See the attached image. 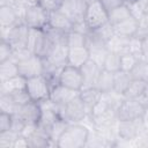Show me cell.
I'll use <instances>...</instances> for the list:
<instances>
[{"mask_svg":"<svg viewBox=\"0 0 148 148\" xmlns=\"http://www.w3.org/2000/svg\"><path fill=\"white\" fill-rule=\"evenodd\" d=\"M90 128L81 123L68 124L57 141L59 148H82L86 146Z\"/></svg>","mask_w":148,"mask_h":148,"instance_id":"1","label":"cell"},{"mask_svg":"<svg viewBox=\"0 0 148 148\" xmlns=\"http://www.w3.org/2000/svg\"><path fill=\"white\" fill-rule=\"evenodd\" d=\"M0 29H1V39L7 40L13 46L14 50L27 47L29 31H30V28L27 24L20 22L12 28H0Z\"/></svg>","mask_w":148,"mask_h":148,"instance_id":"2","label":"cell"},{"mask_svg":"<svg viewBox=\"0 0 148 148\" xmlns=\"http://www.w3.org/2000/svg\"><path fill=\"white\" fill-rule=\"evenodd\" d=\"M22 21L31 29H45L49 24V10L39 2H35L24 9Z\"/></svg>","mask_w":148,"mask_h":148,"instance_id":"3","label":"cell"},{"mask_svg":"<svg viewBox=\"0 0 148 148\" xmlns=\"http://www.w3.org/2000/svg\"><path fill=\"white\" fill-rule=\"evenodd\" d=\"M109 20V13L103 7L102 2L99 0H90L83 21L88 25V28L92 31L105 24Z\"/></svg>","mask_w":148,"mask_h":148,"instance_id":"4","label":"cell"},{"mask_svg":"<svg viewBox=\"0 0 148 148\" xmlns=\"http://www.w3.org/2000/svg\"><path fill=\"white\" fill-rule=\"evenodd\" d=\"M60 116L68 124L82 123L87 118L88 111L80 95H77L75 98H73L69 103H67L64 108L60 109Z\"/></svg>","mask_w":148,"mask_h":148,"instance_id":"5","label":"cell"},{"mask_svg":"<svg viewBox=\"0 0 148 148\" xmlns=\"http://www.w3.org/2000/svg\"><path fill=\"white\" fill-rule=\"evenodd\" d=\"M22 135L28 139L30 147L39 148V147L54 146L51 140L50 132L46 128H44L43 126H40L39 124L25 125V127L22 132Z\"/></svg>","mask_w":148,"mask_h":148,"instance_id":"6","label":"cell"},{"mask_svg":"<svg viewBox=\"0 0 148 148\" xmlns=\"http://www.w3.org/2000/svg\"><path fill=\"white\" fill-rule=\"evenodd\" d=\"M25 89L31 101H35L38 103L47 99L51 92V86L47 82V80L44 77V75H37V76L27 79Z\"/></svg>","mask_w":148,"mask_h":148,"instance_id":"7","label":"cell"},{"mask_svg":"<svg viewBox=\"0 0 148 148\" xmlns=\"http://www.w3.org/2000/svg\"><path fill=\"white\" fill-rule=\"evenodd\" d=\"M146 130H147V125L143 118L118 121V136L123 140L134 141Z\"/></svg>","mask_w":148,"mask_h":148,"instance_id":"8","label":"cell"},{"mask_svg":"<svg viewBox=\"0 0 148 148\" xmlns=\"http://www.w3.org/2000/svg\"><path fill=\"white\" fill-rule=\"evenodd\" d=\"M145 112L146 108L138 99L124 98L117 110V116L118 120H134L143 118Z\"/></svg>","mask_w":148,"mask_h":148,"instance_id":"9","label":"cell"},{"mask_svg":"<svg viewBox=\"0 0 148 148\" xmlns=\"http://www.w3.org/2000/svg\"><path fill=\"white\" fill-rule=\"evenodd\" d=\"M59 83L69 89L80 91L83 88V76L81 69L72 65H66L60 71Z\"/></svg>","mask_w":148,"mask_h":148,"instance_id":"10","label":"cell"},{"mask_svg":"<svg viewBox=\"0 0 148 148\" xmlns=\"http://www.w3.org/2000/svg\"><path fill=\"white\" fill-rule=\"evenodd\" d=\"M90 0H61L59 9H61L73 23L83 21L87 7Z\"/></svg>","mask_w":148,"mask_h":148,"instance_id":"11","label":"cell"},{"mask_svg":"<svg viewBox=\"0 0 148 148\" xmlns=\"http://www.w3.org/2000/svg\"><path fill=\"white\" fill-rule=\"evenodd\" d=\"M20 75L25 79H30L37 75H42L44 71V61L43 58L36 54H31L24 60L17 62Z\"/></svg>","mask_w":148,"mask_h":148,"instance_id":"12","label":"cell"},{"mask_svg":"<svg viewBox=\"0 0 148 148\" xmlns=\"http://www.w3.org/2000/svg\"><path fill=\"white\" fill-rule=\"evenodd\" d=\"M14 116L18 117L21 120L25 123V125H36L39 123L42 116V106L40 103L35 101H29L28 103L21 105Z\"/></svg>","mask_w":148,"mask_h":148,"instance_id":"13","label":"cell"},{"mask_svg":"<svg viewBox=\"0 0 148 148\" xmlns=\"http://www.w3.org/2000/svg\"><path fill=\"white\" fill-rule=\"evenodd\" d=\"M80 91H76V90H73V89H69L60 83L56 84L54 87L51 88V92H50V99L59 108H64L67 103H69L73 98H75L77 95H79Z\"/></svg>","mask_w":148,"mask_h":148,"instance_id":"14","label":"cell"},{"mask_svg":"<svg viewBox=\"0 0 148 148\" xmlns=\"http://www.w3.org/2000/svg\"><path fill=\"white\" fill-rule=\"evenodd\" d=\"M47 27L62 30V31H71L73 28V21L59 8L49 12V24Z\"/></svg>","mask_w":148,"mask_h":148,"instance_id":"15","label":"cell"},{"mask_svg":"<svg viewBox=\"0 0 148 148\" xmlns=\"http://www.w3.org/2000/svg\"><path fill=\"white\" fill-rule=\"evenodd\" d=\"M45 44H46L45 30L44 29H31L30 28L27 47L31 51V53L40 57L43 51H44Z\"/></svg>","mask_w":148,"mask_h":148,"instance_id":"16","label":"cell"},{"mask_svg":"<svg viewBox=\"0 0 148 148\" xmlns=\"http://www.w3.org/2000/svg\"><path fill=\"white\" fill-rule=\"evenodd\" d=\"M80 69L83 76V88H84V87H95L97 79L103 68L97 62L89 59L84 65L80 67Z\"/></svg>","mask_w":148,"mask_h":148,"instance_id":"17","label":"cell"},{"mask_svg":"<svg viewBox=\"0 0 148 148\" xmlns=\"http://www.w3.org/2000/svg\"><path fill=\"white\" fill-rule=\"evenodd\" d=\"M43 59L58 68H62L68 65V46L66 44H57L53 46L49 56Z\"/></svg>","mask_w":148,"mask_h":148,"instance_id":"18","label":"cell"},{"mask_svg":"<svg viewBox=\"0 0 148 148\" xmlns=\"http://www.w3.org/2000/svg\"><path fill=\"white\" fill-rule=\"evenodd\" d=\"M20 22H23L22 16L13 6H0V28H12Z\"/></svg>","mask_w":148,"mask_h":148,"instance_id":"19","label":"cell"},{"mask_svg":"<svg viewBox=\"0 0 148 148\" xmlns=\"http://www.w3.org/2000/svg\"><path fill=\"white\" fill-rule=\"evenodd\" d=\"M138 27H139V20L135 18L132 15V16L127 17L126 20L119 22L118 24L113 25V30H114L116 35L124 36V37H127V38H132V37L135 36Z\"/></svg>","mask_w":148,"mask_h":148,"instance_id":"20","label":"cell"},{"mask_svg":"<svg viewBox=\"0 0 148 148\" xmlns=\"http://www.w3.org/2000/svg\"><path fill=\"white\" fill-rule=\"evenodd\" d=\"M89 59H90V53L86 45L68 47V65L80 68Z\"/></svg>","mask_w":148,"mask_h":148,"instance_id":"21","label":"cell"},{"mask_svg":"<svg viewBox=\"0 0 148 148\" xmlns=\"http://www.w3.org/2000/svg\"><path fill=\"white\" fill-rule=\"evenodd\" d=\"M79 95H80L82 102L84 103L88 114H89L91 112V110L94 109V106L101 101L103 94L96 87H84L80 90Z\"/></svg>","mask_w":148,"mask_h":148,"instance_id":"22","label":"cell"},{"mask_svg":"<svg viewBox=\"0 0 148 148\" xmlns=\"http://www.w3.org/2000/svg\"><path fill=\"white\" fill-rule=\"evenodd\" d=\"M25 86H27V79L23 77L22 75H17L0 82V94H8L16 90L25 89Z\"/></svg>","mask_w":148,"mask_h":148,"instance_id":"23","label":"cell"},{"mask_svg":"<svg viewBox=\"0 0 148 148\" xmlns=\"http://www.w3.org/2000/svg\"><path fill=\"white\" fill-rule=\"evenodd\" d=\"M147 86H148V82L147 81L132 79V81L130 82L128 87L124 91L123 97L124 98H127V99H138L142 95V92L146 90Z\"/></svg>","mask_w":148,"mask_h":148,"instance_id":"24","label":"cell"},{"mask_svg":"<svg viewBox=\"0 0 148 148\" xmlns=\"http://www.w3.org/2000/svg\"><path fill=\"white\" fill-rule=\"evenodd\" d=\"M131 81H132V76L130 72L120 69L113 73V91L119 95H123Z\"/></svg>","mask_w":148,"mask_h":148,"instance_id":"25","label":"cell"},{"mask_svg":"<svg viewBox=\"0 0 148 148\" xmlns=\"http://www.w3.org/2000/svg\"><path fill=\"white\" fill-rule=\"evenodd\" d=\"M130 39L131 38L114 34V36L108 42V49L110 51L119 53L120 56L125 54V53L130 52Z\"/></svg>","mask_w":148,"mask_h":148,"instance_id":"26","label":"cell"},{"mask_svg":"<svg viewBox=\"0 0 148 148\" xmlns=\"http://www.w3.org/2000/svg\"><path fill=\"white\" fill-rule=\"evenodd\" d=\"M95 87L102 94L113 91V73H111L109 71H105V69H102Z\"/></svg>","mask_w":148,"mask_h":148,"instance_id":"27","label":"cell"},{"mask_svg":"<svg viewBox=\"0 0 148 148\" xmlns=\"http://www.w3.org/2000/svg\"><path fill=\"white\" fill-rule=\"evenodd\" d=\"M17 75H20L18 66L14 60L8 59V60L0 62V82L6 81Z\"/></svg>","mask_w":148,"mask_h":148,"instance_id":"28","label":"cell"},{"mask_svg":"<svg viewBox=\"0 0 148 148\" xmlns=\"http://www.w3.org/2000/svg\"><path fill=\"white\" fill-rule=\"evenodd\" d=\"M130 16H132L131 9H130L128 5L125 3V5L118 7V8L113 9V10H111V12L109 13V20H108V22L113 27V25L118 24L119 22L126 20V18L130 17Z\"/></svg>","mask_w":148,"mask_h":148,"instance_id":"29","label":"cell"},{"mask_svg":"<svg viewBox=\"0 0 148 148\" xmlns=\"http://www.w3.org/2000/svg\"><path fill=\"white\" fill-rule=\"evenodd\" d=\"M102 68L105 71H109L111 73H116L118 71H120V54L113 51H108Z\"/></svg>","mask_w":148,"mask_h":148,"instance_id":"30","label":"cell"},{"mask_svg":"<svg viewBox=\"0 0 148 148\" xmlns=\"http://www.w3.org/2000/svg\"><path fill=\"white\" fill-rule=\"evenodd\" d=\"M130 73H131L132 79L142 80V81L148 82V60L139 59Z\"/></svg>","mask_w":148,"mask_h":148,"instance_id":"31","label":"cell"},{"mask_svg":"<svg viewBox=\"0 0 148 148\" xmlns=\"http://www.w3.org/2000/svg\"><path fill=\"white\" fill-rule=\"evenodd\" d=\"M127 5L131 9L132 15L138 20H141L145 15L148 14V0H135Z\"/></svg>","mask_w":148,"mask_h":148,"instance_id":"32","label":"cell"},{"mask_svg":"<svg viewBox=\"0 0 148 148\" xmlns=\"http://www.w3.org/2000/svg\"><path fill=\"white\" fill-rule=\"evenodd\" d=\"M84 147H110V145L99 132H97L95 128H92V131L90 130V132H89V135H88Z\"/></svg>","mask_w":148,"mask_h":148,"instance_id":"33","label":"cell"},{"mask_svg":"<svg viewBox=\"0 0 148 148\" xmlns=\"http://www.w3.org/2000/svg\"><path fill=\"white\" fill-rule=\"evenodd\" d=\"M87 42V35H83L81 32H77L75 30H71L67 34V46L74 47V46H83Z\"/></svg>","mask_w":148,"mask_h":148,"instance_id":"34","label":"cell"},{"mask_svg":"<svg viewBox=\"0 0 148 148\" xmlns=\"http://www.w3.org/2000/svg\"><path fill=\"white\" fill-rule=\"evenodd\" d=\"M139 59H142V58H140L133 53H130V52L121 54L120 56V69L126 71V72H131Z\"/></svg>","mask_w":148,"mask_h":148,"instance_id":"35","label":"cell"},{"mask_svg":"<svg viewBox=\"0 0 148 148\" xmlns=\"http://www.w3.org/2000/svg\"><path fill=\"white\" fill-rule=\"evenodd\" d=\"M18 135V133L12 130L0 132V148H13V145Z\"/></svg>","mask_w":148,"mask_h":148,"instance_id":"36","label":"cell"},{"mask_svg":"<svg viewBox=\"0 0 148 148\" xmlns=\"http://www.w3.org/2000/svg\"><path fill=\"white\" fill-rule=\"evenodd\" d=\"M92 32L94 34H96L99 38H102L103 40H105L106 43L114 36V30H113V27L109 23V22H106L105 24H103L102 27H99L98 29H96V30H92Z\"/></svg>","mask_w":148,"mask_h":148,"instance_id":"37","label":"cell"},{"mask_svg":"<svg viewBox=\"0 0 148 148\" xmlns=\"http://www.w3.org/2000/svg\"><path fill=\"white\" fill-rule=\"evenodd\" d=\"M13 52H14L13 46L7 40L1 39V44H0V62L10 59L12 56H13Z\"/></svg>","mask_w":148,"mask_h":148,"instance_id":"38","label":"cell"},{"mask_svg":"<svg viewBox=\"0 0 148 148\" xmlns=\"http://www.w3.org/2000/svg\"><path fill=\"white\" fill-rule=\"evenodd\" d=\"M12 123H13V114L1 111L0 112V132L10 130Z\"/></svg>","mask_w":148,"mask_h":148,"instance_id":"39","label":"cell"},{"mask_svg":"<svg viewBox=\"0 0 148 148\" xmlns=\"http://www.w3.org/2000/svg\"><path fill=\"white\" fill-rule=\"evenodd\" d=\"M99 1L102 2L103 7L108 10V13L126 3V0H99Z\"/></svg>","mask_w":148,"mask_h":148,"instance_id":"40","label":"cell"},{"mask_svg":"<svg viewBox=\"0 0 148 148\" xmlns=\"http://www.w3.org/2000/svg\"><path fill=\"white\" fill-rule=\"evenodd\" d=\"M28 147H30L28 139L25 136H23L22 134H20L17 136V139L15 140V142L13 145V148H28Z\"/></svg>","mask_w":148,"mask_h":148,"instance_id":"41","label":"cell"},{"mask_svg":"<svg viewBox=\"0 0 148 148\" xmlns=\"http://www.w3.org/2000/svg\"><path fill=\"white\" fill-rule=\"evenodd\" d=\"M141 57L145 60H148V35L141 39Z\"/></svg>","mask_w":148,"mask_h":148,"instance_id":"42","label":"cell"},{"mask_svg":"<svg viewBox=\"0 0 148 148\" xmlns=\"http://www.w3.org/2000/svg\"><path fill=\"white\" fill-rule=\"evenodd\" d=\"M138 101L147 109L148 108V86H147V88H146V90L142 92V95L138 98Z\"/></svg>","mask_w":148,"mask_h":148,"instance_id":"43","label":"cell"},{"mask_svg":"<svg viewBox=\"0 0 148 148\" xmlns=\"http://www.w3.org/2000/svg\"><path fill=\"white\" fill-rule=\"evenodd\" d=\"M143 119H145V123H146L147 128H148V108L146 109V112H145V117H143Z\"/></svg>","mask_w":148,"mask_h":148,"instance_id":"44","label":"cell"},{"mask_svg":"<svg viewBox=\"0 0 148 148\" xmlns=\"http://www.w3.org/2000/svg\"><path fill=\"white\" fill-rule=\"evenodd\" d=\"M141 20H142V21L145 22V24H146V25L148 27V14H147V15H145V16H143V17H142Z\"/></svg>","mask_w":148,"mask_h":148,"instance_id":"45","label":"cell"},{"mask_svg":"<svg viewBox=\"0 0 148 148\" xmlns=\"http://www.w3.org/2000/svg\"><path fill=\"white\" fill-rule=\"evenodd\" d=\"M133 1H135V0H126V3H130V2H133Z\"/></svg>","mask_w":148,"mask_h":148,"instance_id":"46","label":"cell"},{"mask_svg":"<svg viewBox=\"0 0 148 148\" xmlns=\"http://www.w3.org/2000/svg\"><path fill=\"white\" fill-rule=\"evenodd\" d=\"M36 1H38V0H36Z\"/></svg>","mask_w":148,"mask_h":148,"instance_id":"47","label":"cell"}]
</instances>
